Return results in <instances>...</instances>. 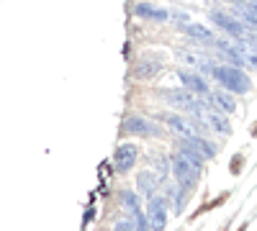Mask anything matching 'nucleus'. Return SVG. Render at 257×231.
I'll list each match as a JSON object with an SVG mask.
<instances>
[{
	"label": "nucleus",
	"instance_id": "16",
	"mask_svg": "<svg viewBox=\"0 0 257 231\" xmlns=\"http://www.w3.org/2000/svg\"><path fill=\"white\" fill-rule=\"evenodd\" d=\"M242 21L257 29V0H249V3L242 8Z\"/></svg>",
	"mask_w": 257,
	"mask_h": 231
},
{
	"label": "nucleus",
	"instance_id": "7",
	"mask_svg": "<svg viewBox=\"0 0 257 231\" xmlns=\"http://www.w3.org/2000/svg\"><path fill=\"white\" fill-rule=\"evenodd\" d=\"M123 131L134 134V136H157L160 134V126H155L152 121H147L142 116H132L123 121Z\"/></svg>",
	"mask_w": 257,
	"mask_h": 231
},
{
	"label": "nucleus",
	"instance_id": "12",
	"mask_svg": "<svg viewBox=\"0 0 257 231\" xmlns=\"http://www.w3.org/2000/svg\"><path fill=\"white\" fill-rule=\"evenodd\" d=\"M134 13L142 16V18H149V21H170V11L157 8V6H152V3H137Z\"/></svg>",
	"mask_w": 257,
	"mask_h": 231
},
{
	"label": "nucleus",
	"instance_id": "3",
	"mask_svg": "<svg viewBox=\"0 0 257 231\" xmlns=\"http://www.w3.org/2000/svg\"><path fill=\"white\" fill-rule=\"evenodd\" d=\"M211 77H216L229 93H247L252 88V80L239 67H231V65H216L213 72H211Z\"/></svg>",
	"mask_w": 257,
	"mask_h": 231
},
{
	"label": "nucleus",
	"instance_id": "10",
	"mask_svg": "<svg viewBox=\"0 0 257 231\" xmlns=\"http://www.w3.org/2000/svg\"><path fill=\"white\" fill-rule=\"evenodd\" d=\"M178 77H180V82H183V88L198 93V95H206V93H208V82H206L201 75H193V72H188V70H180Z\"/></svg>",
	"mask_w": 257,
	"mask_h": 231
},
{
	"label": "nucleus",
	"instance_id": "4",
	"mask_svg": "<svg viewBox=\"0 0 257 231\" xmlns=\"http://www.w3.org/2000/svg\"><path fill=\"white\" fill-rule=\"evenodd\" d=\"M196 118H198L201 123H206L208 129H213V131H216V134H221V136H229V134H231V126H229L226 116L216 113V108H208V111H201V113H196Z\"/></svg>",
	"mask_w": 257,
	"mask_h": 231
},
{
	"label": "nucleus",
	"instance_id": "9",
	"mask_svg": "<svg viewBox=\"0 0 257 231\" xmlns=\"http://www.w3.org/2000/svg\"><path fill=\"white\" fill-rule=\"evenodd\" d=\"M137 157H139V149H137L134 144H121L118 149H116V157H113L116 170H118V172H128V170L134 167Z\"/></svg>",
	"mask_w": 257,
	"mask_h": 231
},
{
	"label": "nucleus",
	"instance_id": "11",
	"mask_svg": "<svg viewBox=\"0 0 257 231\" xmlns=\"http://www.w3.org/2000/svg\"><path fill=\"white\" fill-rule=\"evenodd\" d=\"M162 121H165V123H167L175 134H180V136H193V134H196V126H193L190 121H185L183 116H173V113H167Z\"/></svg>",
	"mask_w": 257,
	"mask_h": 231
},
{
	"label": "nucleus",
	"instance_id": "5",
	"mask_svg": "<svg viewBox=\"0 0 257 231\" xmlns=\"http://www.w3.org/2000/svg\"><path fill=\"white\" fill-rule=\"evenodd\" d=\"M147 218H149V226H152V228H165V223H167V200L157 198V195L149 198Z\"/></svg>",
	"mask_w": 257,
	"mask_h": 231
},
{
	"label": "nucleus",
	"instance_id": "17",
	"mask_svg": "<svg viewBox=\"0 0 257 231\" xmlns=\"http://www.w3.org/2000/svg\"><path fill=\"white\" fill-rule=\"evenodd\" d=\"M157 70H160L157 62H152V59H142V67L137 70V77H152Z\"/></svg>",
	"mask_w": 257,
	"mask_h": 231
},
{
	"label": "nucleus",
	"instance_id": "6",
	"mask_svg": "<svg viewBox=\"0 0 257 231\" xmlns=\"http://www.w3.org/2000/svg\"><path fill=\"white\" fill-rule=\"evenodd\" d=\"M211 24H216L221 31H226V34H231V36H242L244 34V24H239L234 16H229V13H224V11H211Z\"/></svg>",
	"mask_w": 257,
	"mask_h": 231
},
{
	"label": "nucleus",
	"instance_id": "13",
	"mask_svg": "<svg viewBox=\"0 0 257 231\" xmlns=\"http://www.w3.org/2000/svg\"><path fill=\"white\" fill-rule=\"evenodd\" d=\"M180 31L183 34H188L190 39H196V41H208V44H213V34H211V29H206V26H201V24H180Z\"/></svg>",
	"mask_w": 257,
	"mask_h": 231
},
{
	"label": "nucleus",
	"instance_id": "14",
	"mask_svg": "<svg viewBox=\"0 0 257 231\" xmlns=\"http://www.w3.org/2000/svg\"><path fill=\"white\" fill-rule=\"evenodd\" d=\"M180 59L185 62V65H193V67H198L201 72H206V75H211L213 72V62H208L203 54H196V52H180Z\"/></svg>",
	"mask_w": 257,
	"mask_h": 231
},
{
	"label": "nucleus",
	"instance_id": "1",
	"mask_svg": "<svg viewBox=\"0 0 257 231\" xmlns=\"http://www.w3.org/2000/svg\"><path fill=\"white\" fill-rule=\"evenodd\" d=\"M201 164H203V159H198V157H193V154L180 149L173 157V172H175L178 182L183 187H188V190H190V187H196L198 180H201Z\"/></svg>",
	"mask_w": 257,
	"mask_h": 231
},
{
	"label": "nucleus",
	"instance_id": "2",
	"mask_svg": "<svg viewBox=\"0 0 257 231\" xmlns=\"http://www.w3.org/2000/svg\"><path fill=\"white\" fill-rule=\"evenodd\" d=\"M165 100H167V106H173L178 111H188V113H201L206 108V95L198 98V93H193L188 88H173V90H165L162 93Z\"/></svg>",
	"mask_w": 257,
	"mask_h": 231
},
{
	"label": "nucleus",
	"instance_id": "8",
	"mask_svg": "<svg viewBox=\"0 0 257 231\" xmlns=\"http://www.w3.org/2000/svg\"><path fill=\"white\" fill-rule=\"evenodd\" d=\"M206 106H208V108H216V111H221V113H234V111H237V100H234V98L226 93V88H224V90L206 93Z\"/></svg>",
	"mask_w": 257,
	"mask_h": 231
},
{
	"label": "nucleus",
	"instance_id": "18",
	"mask_svg": "<svg viewBox=\"0 0 257 231\" xmlns=\"http://www.w3.org/2000/svg\"><path fill=\"white\" fill-rule=\"evenodd\" d=\"M226 3H244V0H226Z\"/></svg>",
	"mask_w": 257,
	"mask_h": 231
},
{
	"label": "nucleus",
	"instance_id": "15",
	"mask_svg": "<svg viewBox=\"0 0 257 231\" xmlns=\"http://www.w3.org/2000/svg\"><path fill=\"white\" fill-rule=\"evenodd\" d=\"M157 185H160V177H155L152 172H142V175L137 177V187H139L147 198H152V195L157 193Z\"/></svg>",
	"mask_w": 257,
	"mask_h": 231
}]
</instances>
